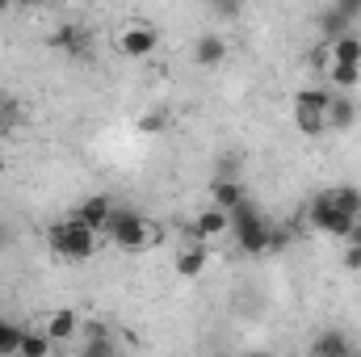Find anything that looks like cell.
Returning <instances> with one entry per match:
<instances>
[{
  "label": "cell",
  "instance_id": "1",
  "mask_svg": "<svg viewBox=\"0 0 361 357\" xmlns=\"http://www.w3.org/2000/svg\"><path fill=\"white\" fill-rule=\"evenodd\" d=\"M105 236H109L118 248H126V253H143V248H152V244L160 240V227H156L152 219L135 214V210H118V206H114V214H109V223H105Z\"/></svg>",
  "mask_w": 361,
  "mask_h": 357
},
{
  "label": "cell",
  "instance_id": "26",
  "mask_svg": "<svg viewBox=\"0 0 361 357\" xmlns=\"http://www.w3.org/2000/svg\"><path fill=\"white\" fill-rule=\"evenodd\" d=\"M4 8H8V4H4V0H0V17H4Z\"/></svg>",
  "mask_w": 361,
  "mask_h": 357
},
{
  "label": "cell",
  "instance_id": "29",
  "mask_svg": "<svg viewBox=\"0 0 361 357\" xmlns=\"http://www.w3.org/2000/svg\"><path fill=\"white\" fill-rule=\"evenodd\" d=\"M0 173H4V160H0Z\"/></svg>",
  "mask_w": 361,
  "mask_h": 357
},
{
  "label": "cell",
  "instance_id": "3",
  "mask_svg": "<svg viewBox=\"0 0 361 357\" xmlns=\"http://www.w3.org/2000/svg\"><path fill=\"white\" fill-rule=\"evenodd\" d=\"M47 244H51L55 257H63V261H89L92 248H97V231H89V227L72 214V219H63V223H55V227L47 231Z\"/></svg>",
  "mask_w": 361,
  "mask_h": 357
},
{
  "label": "cell",
  "instance_id": "20",
  "mask_svg": "<svg viewBox=\"0 0 361 357\" xmlns=\"http://www.w3.org/2000/svg\"><path fill=\"white\" fill-rule=\"evenodd\" d=\"M51 341H47V332H25L21 337V349H17V357H51Z\"/></svg>",
  "mask_w": 361,
  "mask_h": 357
},
{
  "label": "cell",
  "instance_id": "23",
  "mask_svg": "<svg viewBox=\"0 0 361 357\" xmlns=\"http://www.w3.org/2000/svg\"><path fill=\"white\" fill-rule=\"evenodd\" d=\"M139 131L160 135V131H164V114H143V118H139Z\"/></svg>",
  "mask_w": 361,
  "mask_h": 357
},
{
  "label": "cell",
  "instance_id": "16",
  "mask_svg": "<svg viewBox=\"0 0 361 357\" xmlns=\"http://www.w3.org/2000/svg\"><path fill=\"white\" fill-rule=\"evenodd\" d=\"M353 122H357V105H353L345 92H341V97L332 92V101H328V131H349Z\"/></svg>",
  "mask_w": 361,
  "mask_h": 357
},
{
  "label": "cell",
  "instance_id": "11",
  "mask_svg": "<svg viewBox=\"0 0 361 357\" xmlns=\"http://www.w3.org/2000/svg\"><path fill=\"white\" fill-rule=\"evenodd\" d=\"M193 59H197V68H219V63L227 59V42H223V34H197V42H193Z\"/></svg>",
  "mask_w": 361,
  "mask_h": 357
},
{
  "label": "cell",
  "instance_id": "4",
  "mask_svg": "<svg viewBox=\"0 0 361 357\" xmlns=\"http://www.w3.org/2000/svg\"><path fill=\"white\" fill-rule=\"evenodd\" d=\"M328 101H332V92L324 89H298L294 97V126L302 131V135H324L328 131Z\"/></svg>",
  "mask_w": 361,
  "mask_h": 357
},
{
  "label": "cell",
  "instance_id": "24",
  "mask_svg": "<svg viewBox=\"0 0 361 357\" xmlns=\"http://www.w3.org/2000/svg\"><path fill=\"white\" fill-rule=\"evenodd\" d=\"M345 269H361V248H345Z\"/></svg>",
  "mask_w": 361,
  "mask_h": 357
},
{
  "label": "cell",
  "instance_id": "30",
  "mask_svg": "<svg viewBox=\"0 0 361 357\" xmlns=\"http://www.w3.org/2000/svg\"><path fill=\"white\" fill-rule=\"evenodd\" d=\"M0 240H4V227H0Z\"/></svg>",
  "mask_w": 361,
  "mask_h": 357
},
{
  "label": "cell",
  "instance_id": "10",
  "mask_svg": "<svg viewBox=\"0 0 361 357\" xmlns=\"http://www.w3.org/2000/svg\"><path fill=\"white\" fill-rule=\"evenodd\" d=\"M240 202H248V198H244V185H240L235 177H219L214 185H210V206H214V210L231 214Z\"/></svg>",
  "mask_w": 361,
  "mask_h": 357
},
{
  "label": "cell",
  "instance_id": "13",
  "mask_svg": "<svg viewBox=\"0 0 361 357\" xmlns=\"http://www.w3.org/2000/svg\"><path fill=\"white\" fill-rule=\"evenodd\" d=\"M311 357H353V341H349L345 332L328 328V332H319V337L311 341Z\"/></svg>",
  "mask_w": 361,
  "mask_h": 357
},
{
  "label": "cell",
  "instance_id": "12",
  "mask_svg": "<svg viewBox=\"0 0 361 357\" xmlns=\"http://www.w3.org/2000/svg\"><path fill=\"white\" fill-rule=\"evenodd\" d=\"M42 332H47L51 345H68L72 337H80V315H76V311H55Z\"/></svg>",
  "mask_w": 361,
  "mask_h": 357
},
{
  "label": "cell",
  "instance_id": "8",
  "mask_svg": "<svg viewBox=\"0 0 361 357\" xmlns=\"http://www.w3.org/2000/svg\"><path fill=\"white\" fill-rule=\"evenodd\" d=\"M227 227H231V214H223V210L206 206V210H202V214H197V219H193V223L185 227V231H189V240H193V244H206V240L223 236Z\"/></svg>",
  "mask_w": 361,
  "mask_h": 357
},
{
  "label": "cell",
  "instance_id": "9",
  "mask_svg": "<svg viewBox=\"0 0 361 357\" xmlns=\"http://www.w3.org/2000/svg\"><path fill=\"white\" fill-rule=\"evenodd\" d=\"M109 214H114V202H109L105 193H92V198H85V202H80V210H76V219H80L89 231H105Z\"/></svg>",
  "mask_w": 361,
  "mask_h": 357
},
{
  "label": "cell",
  "instance_id": "21",
  "mask_svg": "<svg viewBox=\"0 0 361 357\" xmlns=\"http://www.w3.org/2000/svg\"><path fill=\"white\" fill-rule=\"evenodd\" d=\"M21 337H25V328H17V324L0 320V357H17V349H21Z\"/></svg>",
  "mask_w": 361,
  "mask_h": 357
},
{
  "label": "cell",
  "instance_id": "28",
  "mask_svg": "<svg viewBox=\"0 0 361 357\" xmlns=\"http://www.w3.org/2000/svg\"><path fill=\"white\" fill-rule=\"evenodd\" d=\"M210 357H227V353H210Z\"/></svg>",
  "mask_w": 361,
  "mask_h": 357
},
{
  "label": "cell",
  "instance_id": "17",
  "mask_svg": "<svg viewBox=\"0 0 361 357\" xmlns=\"http://www.w3.org/2000/svg\"><path fill=\"white\" fill-rule=\"evenodd\" d=\"M80 357H118L114 341H109V332H105L101 324H89V328H85V345H80Z\"/></svg>",
  "mask_w": 361,
  "mask_h": 357
},
{
  "label": "cell",
  "instance_id": "5",
  "mask_svg": "<svg viewBox=\"0 0 361 357\" xmlns=\"http://www.w3.org/2000/svg\"><path fill=\"white\" fill-rule=\"evenodd\" d=\"M307 219H311V227H315V231H324V236H341V240H345V236H349V227L357 223V219H349L345 210H336L328 193H319V198L311 202Z\"/></svg>",
  "mask_w": 361,
  "mask_h": 357
},
{
  "label": "cell",
  "instance_id": "15",
  "mask_svg": "<svg viewBox=\"0 0 361 357\" xmlns=\"http://www.w3.org/2000/svg\"><path fill=\"white\" fill-rule=\"evenodd\" d=\"M328 55H332V63H345V68H361V34H345V38H336V42H328Z\"/></svg>",
  "mask_w": 361,
  "mask_h": 357
},
{
  "label": "cell",
  "instance_id": "7",
  "mask_svg": "<svg viewBox=\"0 0 361 357\" xmlns=\"http://www.w3.org/2000/svg\"><path fill=\"white\" fill-rule=\"evenodd\" d=\"M160 47V34H156V25H126L122 30V38H118V51L126 55V59H147L152 51Z\"/></svg>",
  "mask_w": 361,
  "mask_h": 357
},
{
  "label": "cell",
  "instance_id": "14",
  "mask_svg": "<svg viewBox=\"0 0 361 357\" xmlns=\"http://www.w3.org/2000/svg\"><path fill=\"white\" fill-rule=\"evenodd\" d=\"M55 51H68V55H80L85 47H89V30L85 25H59L51 38H47Z\"/></svg>",
  "mask_w": 361,
  "mask_h": 357
},
{
  "label": "cell",
  "instance_id": "19",
  "mask_svg": "<svg viewBox=\"0 0 361 357\" xmlns=\"http://www.w3.org/2000/svg\"><path fill=\"white\" fill-rule=\"evenodd\" d=\"M328 198H332V206H336V210H345L349 219H361V189H357V185L328 189Z\"/></svg>",
  "mask_w": 361,
  "mask_h": 357
},
{
  "label": "cell",
  "instance_id": "22",
  "mask_svg": "<svg viewBox=\"0 0 361 357\" xmlns=\"http://www.w3.org/2000/svg\"><path fill=\"white\" fill-rule=\"evenodd\" d=\"M328 76H332V85L336 89H353L361 80V68H345V63H328Z\"/></svg>",
  "mask_w": 361,
  "mask_h": 357
},
{
  "label": "cell",
  "instance_id": "18",
  "mask_svg": "<svg viewBox=\"0 0 361 357\" xmlns=\"http://www.w3.org/2000/svg\"><path fill=\"white\" fill-rule=\"evenodd\" d=\"M210 261V253H206V244H189L185 253H177V273L180 277H197L202 269Z\"/></svg>",
  "mask_w": 361,
  "mask_h": 357
},
{
  "label": "cell",
  "instance_id": "25",
  "mask_svg": "<svg viewBox=\"0 0 361 357\" xmlns=\"http://www.w3.org/2000/svg\"><path fill=\"white\" fill-rule=\"evenodd\" d=\"M345 240H349V248H361V219L349 227V236H345Z\"/></svg>",
  "mask_w": 361,
  "mask_h": 357
},
{
  "label": "cell",
  "instance_id": "27",
  "mask_svg": "<svg viewBox=\"0 0 361 357\" xmlns=\"http://www.w3.org/2000/svg\"><path fill=\"white\" fill-rule=\"evenodd\" d=\"M244 357H269V353H244Z\"/></svg>",
  "mask_w": 361,
  "mask_h": 357
},
{
  "label": "cell",
  "instance_id": "2",
  "mask_svg": "<svg viewBox=\"0 0 361 357\" xmlns=\"http://www.w3.org/2000/svg\"><path fill=\"white\" fill-rule=\"evenodd\" d=\"M231 231H235V244H240L244 253H252V257H257V253H269L273 236H277L252 202H240V206L231 210Z\"/></svg>",
  "mask_w": 361,
  "mask_h": 357
},
{
  "label": "cell",
  "instance_id": "6",
  "mask_svg": "<svg viewBox=\"0 0 361 357\" xmlns=\"http://www.w3.org/2000/svg\"><path fill=\"white\" fill-rule=\"evenodd\" d=\"M353 17H357V4L341 0V4L319 8V13H315V25H319V34H324L328 42H336V38H345V34H349V21H353Z\"/></svg>",
  "mask_w": 361,
  "mask_h": 357
}]
</instances>
